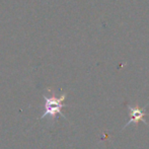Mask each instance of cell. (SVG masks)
<instances>
[{"mask_svg":"<svg viewBox=\"0 0 149 149\" xmlns=\"http://www.w3.org/2000/svg\"><path fill=\"white\" fill-rule=\"evenodd\" d=\"M67 96V93H63L60 96H56L54 93H52V95L47 96L44 95L45 98V113L43 114V116H41V119L49 118L50 120H54L57 118V115L62 116L64 119H66V117L62 114V108L64 107L63 102L65 100Z\"/></svg>","mask_w":149,"mask_h":149,"instance_id":"cell-1","label":"cell"},{"mask_svg":"<svg viewBox=\"0 0 149 149\" xmlns=\"http://www.w3.org/2000/svg\"><path fill=\"white\" fill-rule=\"evenodd\" d=\"M129 111H130L131 120L128 122V124H126L125 127H127V126L130 125L131 123H135L136 125H137L140 121H143L144 124L147 125V122L144 120V116H145V109H140L138 106H136V107L129 106Z\"/></svg>","mask_w":149,"mask_h":149,"instance_id":"cell-2","label":"cell"}]
</instances>
